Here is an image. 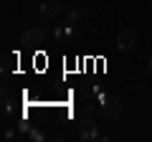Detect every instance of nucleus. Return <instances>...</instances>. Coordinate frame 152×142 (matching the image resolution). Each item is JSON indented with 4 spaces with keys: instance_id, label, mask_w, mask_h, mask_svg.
<instances>
[{
    "instance_id": "2",
    "label": "nucleus",
    "mask_w": 152,
    "mask_h": 142,
    "mask_svg": "<svg viewBox=\"0 0 152 142\" xmlns=\"http://www.w3.org/2000/svg\"><path fill=\"white\" fill-rule=\"evenodd\" d=\"M61 13H64V3H61V0H46V3H41V8H38V18H41V20H56Z\"/></svg>"
},
{
    "instance_id": "8",
    "label": "nucleus",
    "mask_w": 152,
    "mask_h": 142,
    "mask_svg": "<svg viewBox=\"0 0 152 142\" xmlns=\"http://www.w3.org/2000/svg\"><path fill=\"white\" fill-rule=\"evenodd\" d=\"M84 114H86V117L94 114V104H86V107H84Z\"/></svg>"
},
{
    "instance_id": "3",
    "label": "nucleus",
    "mask_w": 152,
    "mask_h": 142,
    "mask_svg": "<svg viewBox=\"0 0 152 142\" xmlns=\"http://www.w3.org/2000/svg\"><path fill=\"white\" fill-rule=\"evenodd\" d=\"M102 117L104 119H119L122 117V102L117 97H102Z\"/></svg>"
},
{
    "instance_id": "1",
    "label": "nucleus",
    "mask_w": 152,
    "mask_h": 142,
    "mask_svg": "<svg viewBox=\"0 0 152 142\" xmlns=\"http://www.w3.org/2000/svg\"><path fill=\"white\" fill-rule=\"evenodd\" d=\"M76 130H79V140H81V142L99 140V124H96V119H91V117H86V114H84V119L76 122Z\"/></svg>"
},
{
    "instance_id": "6",
    "label": "nucleus",
    "mask_w": 152,
    "mask_h": 142,
    "mask_svg": "<svg viewBox=\"0 0 152 142\" xmlns=\"http://www.w3.org/2000/svg\"><path fill=\"white\" fill-rule=\"evenodd\" d=\"M84 15H86V10H81V8H74V10H66L64 20H66V23H71V26H74V23L79 20V18H84Z\"/></svg>"
},
{
    "instance_id": "4",
    "label": "nucleus",
    "mask_w": 152,
    "mask_h": 142,
    "mask_svg": "<svg viewBox=\"0 0 152 142\" xmlns=\"http://www.w3.org/2000/svg\"><path fill=\"white\" fill-rule=\"evenodd\" d=\"M134 46H137V33L132 31V28L119 31V36H117V51H122V53H132Z\"/></svg>"
},
{
    "instance_id": "9",
    "label": "nucleus",
    "mask_w": 152,
    "mask_h": 142,
    "mask_svg": "<svg viewBox=\"0 0 152 142\" xmlns=\"http://www.w3.org/2000/svg\"><path fill=\"white\" fill-rule=\"evenodd\" d=\"M147 74H150V76H152V59L147 61Z\"/></svg>"
},
{
    "instance_id": "5",
    "label": "nucleus",
    "mask_w": 152,
    "mask_h": 142,
    "mask_svg": "<svg viewBox=\"0 0 152 142\" xmlns=\"http://www.w3.org/2000/svg\"><path fill=\"white\" fill-rule=\"evenodd\" d=\"M46 41V31L43 28H26V31L20 33V46H41Z\"/></svg>"
},
{
    "instance_id": "7",
    "label": "nucleus",
    "mask_w": 152,
    "mask_h": 142,
    "mask_svg": "<svg viewBox=\"0 0 152 142\" xmlns=\"http://www.w3.org/2000/svg\"><path fill=\"white\" fill-rule=\"evenodd\" d=\"M64 36H66V31H64V28H56V31H53V41H61Z\"/></svg>"
}]
</instances>
